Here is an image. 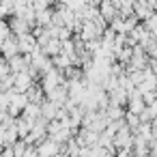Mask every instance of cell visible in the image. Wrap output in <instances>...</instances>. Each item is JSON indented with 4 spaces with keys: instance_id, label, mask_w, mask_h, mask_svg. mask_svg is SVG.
<instances>
[]
</instances>
